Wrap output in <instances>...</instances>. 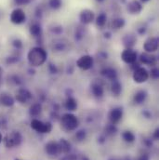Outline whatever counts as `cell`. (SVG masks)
Segmentation results:
<instances>
[{"mask_svg":"<svg viewBox=\"0 0 159 160\" xmlns=\"http://www.w3.org/2000/svg\"><path fill=\"white\" fill-rule=\"evenodd\" d=\"M47 58V52L44 48L37 46L32 48L27 53V61L31 67H39L43 65Z\"/></svg>","mask_w":159,"mask_h":160,"instance_id":"cell-1","label":"cell"},{"mask_svg":"<svg viewBox=\"0 0 159 160\" xmlns=\"http://www.w3.org/2000/svg\"><path fill=\"white\" fill-rule=\"evenodd\" d=\"M61 124L64 130L73 131L77 128L79 125V120L75 115L71 113H67L61 118Z\"/></svg>","mask_w":159,"mask_h":160,"instance_id":"cell-2","label":"cell"},{"mask_svg":"<svg viewBox=\"0 0 159 160\" xmlns=\"http://www.w3.org/2000/svg\"><path fill=\"white\" fill-rule=\"evenodd\" d=\"M22 140L23 138L20 131H11L10 133L7 134L5 138H3L2 142L7 148H13L21 145Z\"/></svg>","mask_w":159,"mask_h":160,"instance_id":"cell-3","label":"cell"},{"mask_svg":"<svg viewBox=\"0 0 159 160\" xmlns=\"http://www.w3.org/2000/svg\"><path fill=\"white\" fill-rule=\"evenodd\" d=\"M9 21L11 23L15 25H20L25 22L26 21V13L25 11L21 8H14L9 15Z\"/></svg>","mask_w":159,"mask_h":160,"instance_id":"cell-4","label":"cell"},{"mask_svg":"<svg viewBox=\"0 0 159 160\" xmlns=\"http://www.w3.org/2000/svg\"><path fill=\"white\" fill-rule=\"evenodd\" d=\"M31 128L38 133H49L52 129V125L50 122H42L34 118L31 121Z\"/></svg>","mask_w":159,"mask_h":160,"instance_id":"cell-5","label":"cell"},{"mask_svg":"<svg viewBox=\"0 0 159 160\" xmlns=\"http://www.w3.org/2000/svg\"><path fill=\"white\" fill-rule=\"evenodd\" d=\"M15 101H17L20 103H27L28 102H30L33 98V94L32 92L27 89L26 88L23 87H20L16 93H15Z\"/></svg>","mask_w":159,"mask_h":160,"instance_id":"cell-6","label":"cell"},{"mask_svg":"<svg viewBox=\"0 0 159 160\" xmlns=\"http://www.w3.org/2000/svg\"><path fill=\"white\" fill-rule=\"evenodd\" d=\"M132 78H133V80L135 83L142 84L149 79L150 77H149V72L146 70V68H144L142 66H139L136 69H134Z\"/></svg>","mask_w":159,"mask_h":160,"instance_id":"cell-7","label":"cell"},{"mask_svg":"<svg viewBox=\"0 0 159 160\" xmlns=\"http://www.w3.org/2000/svg\"><path fill=\"white\" fill-rule=\"evenodd\" d=\"M121 60L127 64H133L138 61V53L133 48H125L121 53Z\"/></svg>","mask_w":159,"mask_h":160,"instance_id":"cell-8","label":"cell"},{"mask_svg":"<svg viewBox=\"0 0 159 160\" xmlns=\"http://www.w3.org/2000/svg\"><path fill=\"white\" fill-rule=\"evenodd\" d=\"M138 59L140 61V63L143 64V65L155 67L157 64V57L156 55H154L153 53H148V52L144 51V52L141 53V55Z\"/></svg>","mask_w":159,"mask_h":160,"instance_id":"cell-9","label":"cell"},{"mask_svg":"<svg viewBox=\"0 0 159 160\" xmlns=\"http://www.w3.org/2000/svg\"><path fill=\"white\" fill-rule=\"evenodd\" d=\"M94 59L90 55H83L77 61V66L83 71H87L93 67Z\"/></svg>","mask_w":159,"mask_h":160,"instance_id":"cell-10","label":"cell"},{"mask_svg":"<svg viewBox=\"0 0 159 160\" xmlns=\"http://www.w3.org/2000/svg\"><path fill=\"white\" fill-rule=\"evenodd\" d=\"M45 152L47 153V155L50 157H58L59 155H61L62 151L59 142H55V141L48 142L45 145Z\"/></svg>","mask_w":159,"mask_h":160,"instance_id":"cell-11","label":"cell"},{"mask_svg":"<svg viewBox=\"0 0 159 160\" xmlns=\"http://www.w3.org/2000/svg\"><path fill=\"white\" fill-rule=\"evenodd\" d=\"M95 20V13L89 8L82 9L79 13V21L83 25L91 23Z\"/></svg>","mask_w":159,"mask_h":160,"instance_id":"cell-12","label":"cell"},{"mask_svg":"<svg viewBox=\"0 0 159 160\" xmlns=\"http://www.w3.org/2000/svg\"><path fill=\"white\" fill-rule=\"evenodd\" d=\"M158 44L159 41L157 38L156 37L148 38L143 44V49L145 50V52H148V53L156 52L158 49Z\"/></svg>","mask_w":159,"mask_h":160,"instance_id":"cell-13","label":"cell"},{"mask_svg":"<svg viewBox=\"0 0 159 160\" xmlns=\"http://www.w3.org/2000/svg\"><path fill=\"white\" fill-rule=\"evenodd\" d=\"M15 102H16L15 98L10 93L6 92V91L0 93V105L1 106L9 108L15 104Z\"/></svg>","mask_w":159,"mask_h":160,"instance_id":"cell-14","label":"cell"},{"mask_svg":"<svg viewBox=\"0 0 159 160\" xmlns=\"http://www.w3.org/2000/svg\"><path fill=\"white\" fill-rule=\"evenodd\" d=\"M123 118V109L121 107H115L109 113V120L111 124H117Z\"/></svg>","mask_w":159,"mask_h":160,"instance_id":"cell-15","label":"cell"},{"mask_svg":"<svg viewBox=\"0 0 159 160\" xmlns=\"http://www.w3.org/2000/svg\"><path fill=\"white\" fill-rule=\"evenodd\" d=\"M127 9L132 15L140 14L142 12V5L138 0H132V1L127 3Z\"/></svg>","mask_w":159,"mask_h":160,"instance_id":"cell-16","label":"cell"},{"mask_svg":"<svg viewBox=\"0 0 159 160\" xmlns=\"http://www.w3.org/2000/svg\"><path fill=\"white\" fill-rule=\"evenodd\" d=\"M101 75L104 78L108 79L111 82L114 81V80L117 79V77H118L117 71L115 68H113V67H105V68H103L101 71Z\"/></svg>","mask_w":159,"mask_h":160,"instance_id":"cell-17","label":"cell"},{"mask_svg":"<svg viewBox=\"0 0 159 160\" xmlns=\"http://www.w3.org/2000/svg\"><path fill=\"white\" fill-rule=\"evenodd\" d=\"M90 89H91V92H92L93 96L96 97V98H102L103 96V94H104L103 86L100 82H93L91 84Z\"/></svg>","mask_w":159,"mask_h":160,"instance_id":"cell-18","label":"cell"},{"mask_svg":"<svg viewBox=\"0 0 159 160\" xmlns=\"http://www.w3.org/2000/svg\"><path fill=\"white\" fill-rule=\"evenodd\" d=\"M137 42V38L133 34H127L122 38V43L126 48H132Z\"/></svg>","mask_w":159,"mask_h":160,"instance_id":"cell-19","label":"cell"},{"mask_svg":"<svg viewBox=\"0 0 159 160\" xmlns=\"http://www.w3.org/2000/svg\"><path fill=\"white\" fill-rule=\"evenodd\" d=\"M147 95L148 93L143 90V89H141V90H138L134 96H133V102L135 104H142L145 102L146 98H147Z\"/></svg>","mask_w":159,"mask_h":160,"instance_id":"cell-20","label":"cell"},{"mask_svg":"<svg viewBox=\"0 0 159 160\" xmlns=\"http://www.w3.org/2000/svg\"><path fill=\"white\" fill-rule=\"evenodd\" d=\"M29 33L30 35L35 38H38L42 36V33H43V30H42V27L39 23L37 22H34L30 25L29 27Z\"/></svg>","mask_w":159,"mask_h":160,"instance_id":"cell-21","label":"cell"},{"mask_svg":"<svg viewBox=\"0 0 159 160\" xmlns=\"http://www.w3.org/2000/svg\"><path fill=\"white\" fill-rule=\"evenodd\" d=\"M64 107L69 112H74L77 109V101L73 96H68L65 102Z\"/></svg>","mask_w":159,"mask_h":160,"instance_id":"cell-22","label":"cell"},{"mask_svg":"<svg viewBox=\"0 0 159 160\" xmlns=\"http://www.w3.org/2000/svg\"><path fill=\"white\" fill-rule=\"evenodd\" d=\"M66 48H67V46H66V42L64 40H54L51 45V48L53 49V51H56V52H62V51L65 50Z\"/></svg>","mask_w":159,"mask_h":160,"instance_id":"cell-23","label":"cell"},{"mask_svg":"<svg viewBox=\"0 0 159 160\" xmlns=\"http://www.w3.org/2000/svg\"><path fill=\"white\" fill-rule=\"evenodd\" d=\"M122 84L120 83V81L118 79L114 80L111 82V91L113 93L114 96L118 97L120 94L122 93Z\"/></svg>","mask_w":159,"mask_h":160,"instance_id":"cell-24","label":"cell"},{"mask_svg":"<svg viewBox=\"0 0 159 160\" xmlns=\"http://www.w3.org/2000/svg\"><path fill=\"white\" fill-rule=\"evenodd\" d=\"M125 24H126V21L124 18H116V19L111 21L110 27L113 30H119L125 26Z\"/></svg>","mask_w":159,"mask_h":160,"instance_id":"cell-25","label":"cell"},{"mask_svg":"<svg viewBox=\"0 0 159 160\" xmlns=\"http://www.w3.org/2000/svg\"><path fill=\"white\" fill-rule=\"evenodd\" d=\"M42 112V104L40 102H36V103H33L31 106H30V109H29V115L33 118H37L38 117Z\"/></svg>","mask_w":159,"mask_h":160,"instance_id":"cell-26","label":"cell"},{"mask_svg":"<svg viewBox=\"0 0 159 160\" xmlns=\"http://www.w3.org/2000/svg\"><path fill=\"white\" fill-rule=\"evenodd\" d=\"M19 51H17L16 53H13L9 56H7L6 59H5V63L7 65H13V64H16L18 63L20 61H21V55L18 53Z\"/></svg>","mask_w":159,"mask_h":160,"instance_id":"cell-27","label":"cell"},{"mask_svg":"<svg viewBox=\"0 0 159 160\" xmlns=\"http://www.w3.org/2000/svg\"><path fill=\"white\" fill-rule=\"evenodd\" d=\"M59 143H60V146H61L62 154L67 155V154H69V153L71 152V149H72L71 143H70L67 140H65V139H61V141L59 142Z\"/></svg>","mask_w":159,"mask_h":160,"instance_id":"cell-28","label":"cell"},{"mask_svg":"<svg viewBox=\"0 0 159 160\" xmlns=\"http://www.w3.org/2000/svg\"><path fill=\"white\" fill-rule=\"evenodd\" d=\"M96 25L100 28H103L107 22V15L105 13H101L96 18Z\"/></svg>","mask_w":159,"mask_h":160,"instance_id":"cell-29","label":"cell"},{"mask_svg":"<svg viewBox=\"0 0 159 160\" xmlns=\"http://www.w3.org/2000/svg\"><path fill=\"white\" fill-rule=\"evenodd\" d=\"M8 81L10 82L11 85L17 86V87H22V85L23 83L22 78L20 76H18V75H11V76H9Z\"/></svg>","mask_w":159,"mask_h":160,"instance_id":"cell-30","label":"cell"},{"mask_svg":"<svg viewBox=\"0 0 159 160\" xmlns=\"http://www.w3.org/2000/svg\"><path fill=\"white\" fill-rule=\"evenodd\" d=\"M122 137H123V140H124L126 142H128V143L133 142L135 141V139H136L134 133L131 132V131H129V130L124 131L123 134H122Z\"/></svg>","mask_w":159,"mask_h":160,"instance_id":"cell-31","label":"cell"},{"mask_svg":"<svg viewBox=\"0 0 159 160\" xmlns=\"http://www.w3.org/2000/svg\"><path fill=\"white\" fill-rule=\"evenodd\" d=\"M11 46H12V48L16 51H20L23 48V43H22V41L21 38H13V39L11 40Z\"/></svg>","mask_w":159,"mask_h":160,"instance_id":"cell-32","label":"cell"},{"mask_svg":"<svg viewBox=\"0 0 159 160\" xmlns=\"http://www.w3.org/2000/svg\"><path fill=\"white\" fill-rule=\"evenodd\" d=\"M48 7L54 10L60 9L62 7V0H48Z\"/></svg>","mask_w":159,"mask_h":160,"instance_id":"cell-33","label":"cell"},{"mask_svg":"<svg viewBox=\"0 0 159 160\" xmlns=\"http://www.w3.org/2000/svg\"><path fill=\"white\" fill-rule=\"evenodd\" d=\"M105 134L108 136H113L117 132V128L114 124H109L105 127Z\"/></svg>","mask_w":159,"mask_h":160,"instance_id":"cell-34","label":"cell"},{"mask_svg":"<svg viewBox=\"0 0 159 160\" xmlns=\"http://www.w3.org/2000/svg\"><path fill=\"white\" fill-rule=\"evenodd\" d=\"M85 37V31L82 27H78L77 28L76 30V33H75V39L77 41H80V40L83 39V38Z\"/></svg>","mask_w":159,"mask_h":160,"instance_id":"cell-35","label":"cell"},{"mask_svg":"<svg viewBox=\"0 0 159 160\" xmlns=\"http://www.w3.org/2000/svg\"><path fill=\"white\" fill-rule=\"evenodd\" d=\"M87 138V132L85 129H80L78 131H77L76 133V139L78 142H83L84 140H86Z\"/></svg>","mask_w":159,"mask_h":160,"instance_id":"cell-36","label":"cell"},{"mask_svg":"<svg viewBox=\"0 0 159 160\" xmlns=\"http://www.w3.org/2000/svg\"><path fill=\"white\" fill-rule=\"evenodd\" d=\"M149 77H151V78H153L154 80L158 79L159 78V70L157 66L153 67L152 70L149 72Z\"/></svg>","mask_w":159,"mask_h":160,"instance_id":"cell-37","label":"cell"},{"mask_svg":"<svg viewBox=\"0 0 159 160\" xmlns=\"http://www.w3.org/2000/svg\"><path fill=\"white\" fill-rule=\"evenodd\" d=\"M47 67H48V71L50 72V74H54V75H55V74L58 73V68H57V66H56L55 64L49 62Z\"/></svg>","mask_w":159,"mask_h":160,"instance_id":"cell-38","label":"cell"},{"mask_svg":"<svg viewBox=\"0 0 159 160\" xmlns=\"http://www.w3.org/2000/svg\"><path fill=\"white\" fill-rule=\"evenodd\" d=\"M50 30H51V32H52L53 34H55V35H61V34L62 33V31H63V29H62V26H55V27L51 28Z\"/></svg>","mask_w":159,"mask_h":160,"instance_id":"cell-39","label":"cell"},{"mask_svg":"<svg viewBox=\"0 0 159 160\" xmlns=\"http://www.w3.org/2000/svg\"><path fill=\"white\" fill-rule=\"evenodd\" d=\"M14 2L18 6H26L28 4H30L32 2V0H14Z\"/></svg>","mask_w":159,"mask_h":160,"instance_id":"cell-40","label":"cell"},{"mask_svg":"<svg viewBox=\"0 0 159 160\" xmlns=\"http://www.w3.org/2000/svg\"><path fill=\"white\" fill-rule=\"evenodd\" d=\"M61 160H77V157L76 155H66L64 158H62Z\"/></svg>","mask_w":159,"mask_h":160,"instance_id":"cell-41","label":"cell"},{"mask_svg":"<svg viewBox=\"0 0 159 160\" xmlns=\"http://www.w3.org/2000/svg\"><path fill=\"white\" fill-rule=\"evenodd\" d=\"M138 160H150V157L148 154H142V156H140Z\"/></svg>","mask_w":159,"mask_h":160,"instance_id":"cell-42","label":"cell"},{"mask_svg":"<svg viewBox=\"0 0 159 160\" xmlns=\"http://www.w3.org/2000/svg\"><path fill=\"white\" fill-rule=\"evenodd\" d=\"M153 137H154V139H155L156 141L159 140V129H158V128H157V129L155 130V132H154V135H153Z\"/></svg>","mask_w":159,"mask_h":160,"instance_id":"cell-43","label":"cell"},{"mask_svg":"<svg viewBox=\"0 0 159 160\" xmlns=\"http://www.w3.org/2000/svg\"><path fill=\"white\" fill-rule=\"evenodd\" d=\"M142 115L146 118H152V115H151V113L149 112V111H147V110H145V111H143L142 112Z\"/></svg>","mask_w":159,"mask_h":160,"instance_id":"cell-44","label":"cell"},{"mask_svg":"<svg viewBox=\"0 0 159 160\" xmlns=\"http://www.w3.org/2000/svg\"><path fill=\"white\" fill-rule=\"evenodd\" d=\"M145 31H146V28H145V27H141V28L138 29V33H139L140 35H143V34L145 33Z\"/></svg>","mask_w":159,"mask_h":160,"instance_id":"cell-45","label":"cell"},{"mask_svg":"<svg viewBox=\"0 0 159 160\" xmlns=\"http://www.w3.org/2000/svg\"><path fill=\"white\" fill-rule=\"evenodd\" d=\"M144 143H145V145H146L147 147H151V146L153 145L151 140H144Z\"/></svg>","mask_w":159,"mask_h":160,"instance_id":"cell-46","label":"cell"},{"mask_svg":"<svg viewBox=\"0 0 159 160\" xmlns=\"http://www.w3.org/2000/svg\"><path fill=\"white\" fill-rule=\"evenodd\" d=\"M2 78H3V69H2V67L0 66V85H1V83H2Z\"/></svg>","mask_w":159,"mask_h":160,"instance_id":"cell-47","label":"cell"},{"mask_svg":"<svg viewBox=\"0 0 159 160\" xmlns=\"http://www.w3.org/2000/svg\"><path fill=\"white\" fill-rule=\"evenodd\" d=\"M2 141H3V136H2V134H1V132H0V143L2 142Z\"/></svg>","mask_w":159,"mask_h":160,"instance_id":"cell-48","label":"cell"},{"mask_svg":"<svg viewBox=\"0 0 159 160\" xmlns=\"http://www.w3.org/2000/svg\"><path fill=\"white\" fill-rule=\"evenodd\" d=\"M150 0H141V2H142V3H147V2H149Z\"/></svg>","mask_w":159,"mask_h":160,"instance_id":"cell-49","label":"cell"},{"mask_svg":"<svg viewBox=\"0 0 159 160\" xmlns=\"http://www.w3.org/2000/svg\"><path fill=\"white\" fill-rule=\"evenodd\" d=\"M96 1H98V2H102V1H104V0H96Z\"/></svg>","mask_w":159,"mask_h":160,"instance_id":"cell-50","label":"cell"},{"mask_svg":"<svg viewBox=\"0 0 159 160\" xmlns=\"http://www.w3.org/2000/svg\"><path fill=\"white\" fill-rule=\"evenodd\" d=\"M15 160H22V159H21V158H15Z\"/></svg>","mask_w":159,"mask_h":160,"instance_id":"cell-51","label":"cell"},{"mask_svg":"<svg viewBox=\"0 0 159 160\" xmlns=\"http://www.w3.org/2000/svg\"><path fill=\"white\" fill-rule=\"evenodd\" d=\"M110 160H118V159H117V158H112V159H110Z\"/></svg>","mask_w":159,"mask_h":160,"instance_id":"cell-52","label":"cell"},{"mask_svg":"<svg viewBox=\"0 0 159 160\" xmlns=\"http://www.w3.org/2000/svg\"><path fill=\"white\" fill-rule=\"evenodd\" d=\"M0 127H1V122H0Z\"/></svg>","mask_w":159,"mask_h":160,"instance_id":"cell-53","label":"cell"},{"mask_svg":"<svg viewBox=\"0 0 159 160\" xmlns=\"http://www.w3.org/2000/svg\"><path fill=\"white\" fill-rule=\"evenodd\" d=\"M0 16H1V12H0Z\"/></svg>","mask_w":159,"mask_h":160,"instance_id":"cell-54","label":"cell"}]
</instances>
